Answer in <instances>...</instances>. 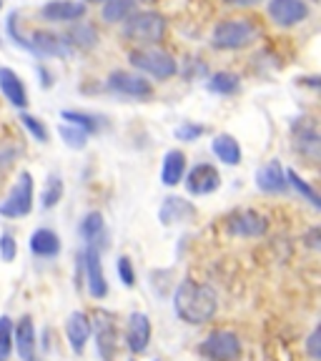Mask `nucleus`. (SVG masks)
I'll return each mask as SVG.
<instances>
[{
	"label": "nucleus",
	"instance_id": "obj_13",
	"mask_svg": "<svg viewBox=\"0 0 321 361\" xmlns=\"http://www.w3.org/2000/svg\"><path fill=\"white\" fill-rule=\"evenodd\" d=\"M183 180H186L188 193H193V196H209V193H214L216 188L221 186L219 171H216L211 164L193 166V169L183 176Z\"/></svg>",
	"mask_w": 321,
	"mask_h": 361
},
{
	"label": "nucleus",
	"instance_id": "obj_41",
	"mask_svg": "<svg viewBox=\"0 0 321 361\" xmlns=\"http://www.w3.org/2000/svg\"><path fill=\"white\" fill-rule=\"evenodd\" d=\"M83 3H90V6H103L106 0H83Z\"/></svg>",
	"mask_w": 321,
	"mask_h": 361
},
{
	"label": "nucleus",
	"instance_id": "obj_27",
	"mask_svg": "<svg viewBox=\"0 0 321 361\" xmlns=\"http://www.w3.org/2000/svg\"><path fill=\"white\" fill-rule=\"evenodd\" d=\"M135 13V0H106L101 6V18L106 23H123Z\"/></svg>",
	"mask_w": 321,
	"mask_h": 361
},
{
	"label": "nucleus",
	"instance_id": "obj_18",
	"mask_svg": "<svg viewBox=\"0 0 321 361\" xmlns=\"http://www.w3.org/2000/svg\"><path fill=\"white\" fill-rule=\"evenodd\" d=\"M193 216H196L193 203H188L186 198H178V196H169L161 203V211H158V219H161L164 226L186 224V221H193Z\"/></svg>",
	"mask_w": 321,
	"mask_h": 361
},
{
	"label": "nucleus",
	"instance_id": "obj_10",
	"mask_svg": "<svg viewBox=\"0 0 321 361\" xmlns=\"http://www.w3.org/2000/svg\"><path fill=\"white\" fill-rule=\"evenodd\" d=\"M269 18L281 28H293L309 18V6L306 0H269Z\"/></svg>",
	"mask_w": 321,
	"mask_h": 361
},
{
	"label": "nucleus",
	"instance_id": "obj_3",
	"mask_svg": "<svg viewBox=\"0 0 321 361\" xmlns=\"http://www.w3.org/2000/svg\"><path fill=\"white\" fill-rule=\"evenodd\" d=\"M128 61L135 71L148 73L158 80H169L178 73V63L171 56L169 51H161L156 45H141V48H133L128 53Z\"/></svg>",
	"mask_w": 321,
	"mask_h": 361
},
{
	"label": "nucleus",
	"instance_id": "obj_40",
	"mask_svg": "<svg viewBox=\"0 0 321 361\" xmlns=\"http://www.w3.org/2000/svg\"><path fill=\"white\" fill-rule=\"evenodd\" d=\"M229 6H236V8H248V6H256L261 0H226Z\"/></svg>",
	"mask_w": 321,
	"mask_h": 361
},
{
	"label": "nucleus",
	"instance_id": "obj_6",
	"mask_svg": "<svg viewBox=\"0 0 321 361\" xmlns=\"http://www.w3.org/2000/svg\"><path fill=\"white\" fill-rule=\"evenodd\" d=\"M108 90L116 93V96L123 98H135V101H148L153 98V85L143 78L141 73H133V71H113L106 80Z\"/></svg>",
	"mask_w": 321,
	"mask_h": 361
},
{
	"label": "nucleus",
	"instance_id": "obj_7",
	"mask_svg": "<svg viewBox=\"0 0 321 361\" xmlns=\"http://www.w3.org/2000/svg\"><path fill=\"white\" fill-rule=\"evenodd\" d=\"M198 351L211 361H238V356H241V341H238V336L234 331L219 329V331H211L206 336V341H203Z\"/></svg>",
	"mask_w": 321,
	"mask_h": 361
},
{
	"label": "nucleus",
	"instance_id": "obj_20",
	"mask_svg": "<svg viewBox=\"0 0 321 361\" xmlns=\"http://www.w3.org/2000/svg\"><path fill=\"white\" fill-rule=\"evenodd\" d=\"M256 186L264 193H281L286 183V169L279 161H269L264 169L256 171Z\"/></svg>",
	"mask_w": 321,
	"mask_h": 361
},
{
	"label": "nucleus",
	"instance_id": "obj_14",
	"mask_svg": "<svg viewBox=\"0 0 321 361\" xmlns=\"http://www.w3.org/2000/svg\"><path fill=\"white\" fill-rule=\"evenodd\" d=\"M85 16V3L78 0H51L40 8V18L48 23H75L83 20Z\"/></svg>",
	"mask_w": 321,
	"mask_h": 361
},
{
	"label": "nucleus",
	"instance_id": "obj_31",
	"mask_svg": "<svg viewBox=\"0 0 321 361\" xmlns=\"http://www.w3.org/2000/svg\"><path fill=\"white\" fill-rule=\"evenodd\" d=\"M286 183H289V186H293V188H296V191H299L301 196H304L306 201H309L311 206H314V209H319V206H321V198H319V193H316L314 188H311L309 183H306V180L301 178L299 173H296V171L286 169Z\"/></svg>",
	"mask_w": 321,
	"mask_h": 361
},
{
	"label": "nucleus",
	"instance_id": "obj_11",
	"mask_svg": "<svg viewBox=\"0 0 321 361\" xmlns=\"http://www.w3.org/2000/svg\"><path fill=\"white\" fill-rule=\"evenodd\" d=\"M78 256H80V264H83V269H85V279H88V293L93 296V299H106L108 281H106V274H103L101 251L85 246V251Z\"/></svg>",
	"mask_w": 321,
	"mask_h": 361
},
{
	"label": "nucleus",
	"instance_id": "obj_15",
	"mask_svg": "<svg viewBox=\"0 0 321 361\" xmlns=\"http://www.w3.org/2000/svg\"><path fill=\"white\" fill-rule=\"evenodd\" d=\"M13 346L20 361H38V344H35V324L30 316H23L13 329Z\"/></svg>",
	"mask_w": 321,
	"mask_h": 361
},
{
	"label": "nucleus",
	"instance_id": "obj_23",
	"mask_svg": "<svg viewBox=\"0 0 321 361\" xmlns=\"http://www.w3.org/2000/svg\"><path fill=\"white\" fill-rule=\"evenodd\" d=\"M186 176V156L178 148H171L164 156V164H161V183L164 186H178Z\"/></svg>",
	"mask_w": 321,
	"mask_h": 361
},
{
	"label": "nucleus",
	"instance_id": "obj_28",
	"mask_svg": "<svg viewBox=\"0 0 321 361\" xmlns=\"http://www.w3.org/2000/svg\"><path fill=\"white\" fill-rule=\"evenodd\" d=\"M209 90L216 96H234L238 88H241V78L231 71H219V73L209 75Z\"/></svg>",
	"mask_w": 321,
	"mask_h": 361
},
{
	"label": "nucleus",
	"instance_id": "obj_8",
	"mask_svg": "<svg viewBox=\"0 0 321 361\" xmlns=\"http://www.w3.org/2000/svg\"><path fill=\"white\" fill-rule=\"evenodd\" d=\"M96 344L103 361H116L119 351V324L111 311H98L96 314Z\"/></svg>",
	"mask_w": 321,
	"mask_h": 361
},
{
	"label": "nucleus",
	"instance_id": "obj_36",
	"mask_svg": "<svg viewBox=\"0 0 321 361\" xmlns=\"http://www.w3.org/2000/svg\"><path fill=\"white\" fill-rule=\"evenodd\" d=\"M116 271H119L121 281H123L126 288H131L135 283V271H133V264H131L128 256H121L119 264H116Z\"/></svg>",
	"mask_w": 321,
	"mask_h": 361
},
{
	"label": "nucleus",
	"instance_id": "obj_26",
	"mask_svg": "<svg viewBox=\"0 0 321 361\" xmlns=\"http://www.w3.org/2000/svg\"><path fill=\"white\" fill-rule=\"evenodd\" d=\"M293 133H296V146L301 148V153L316 158V151H319V133H316V126L311 123L309 118L301 121V126H293Z\"/></svg>",
	"mask_w": 321,
	"mask_h": 361
},
{
	"label": "nucleus",
	"instance_id": "obj_19",
	"mask_svg": "<svg viewBox=\"0 0 321 361\" xmlns=\"http://www.w3.org/2000/svg\"><path fill=\"white\" fill-rule=\"evenodd\" d=\"M90 322L88 316L80 314V311H73V314L68 316L66 322V336H68V344L73 349V354H83L85 351V344H88L90 338Z\"/></svg>",
	"mask_w": 321,
	"mask_h": 361
},
{
	"label": "nucleus",
	"instance_id": "obj_38",
	"mask_svg": "<svg viewBox=\"0 0 321 361\" xmlns=\"http://www.w3.org/2000/svg\"><path fill=\"white\" fill-rule=\"evenodd\" d=\"M319 338H321V329L316 326L314 331H311L309 341H306V349H309V356H311L314 361H319V359H321V349H319L321 341H319Z\"/></svg>",
	"mask_w": 321,
	"mask_h": 361
},
{
	"label": "nucleus",
	"instance_id": "obj_22",
	"mask_svg": "<svg viewBox=\"0 0 321 361\" xmlns=\"http://www.w3.org/2000/svg\"><path fill=\"white\" fill-rule=\"evenodd\" d=\"M63 38H66V43L71 45V48H75V51H90V48H96V43H98V30H96V25H90L88 20H75Z\"/></svg>",
	"mask_w": 321,
	"mask_h": 361
},
{
	"label": "nucleus",
	"instance_id": "obj_5",
	"mask_svg": "<svg viewBox=\"0 0 321 361\" xmlns=\"http://www.w3.org/2000/svg\"><path fill=\"white\" fill-rule=\"evenodd\" d=\"M30 211H33V176L28 171H23L16 183H13L6 201L0 203V216L20 219V216H28Z\"/></svg>",
	"mask_w": 321,
	"mask_h": 361
},
{
	"label": "nucleus",
	"instance_id": "obj_21",
	"mask_svg": "<svg viewBox=\"0 0 321 361\" xmlns=\"http://www.w3.org/2000/svg\"><path fill=\"white\" fill-rule=\"evenodd\" d=\"M80 236H83L85 246L98 248L101 251L106 246V221H103L101 211H90L85 219L80 221Z\"/></svg>",
	"mask_w": 321,
	"mask_h": 361
},
{
	"label": "nucleus",
	"instance_id": "obj_24",
	"mask_svg": "<svg viewBox=\"0 0 321 361\" xmlns=\"http://www.w3.org/2000/svg\"><path fill=\"white\" fill-rule=\"evenodd\" d=\"M30 251L40 259H53V256L61 254V238L51 228H38L30 236Z\"/></svg>",
	"mask_w": 321,
	"mask_h": 361
},
{
	"label": "nucleus",
	"instance_id": "obj_37",
	"mask_svg": "<svg viewBox=\"0 0 321 361\" xmlns=\"http://www.w3.org/2000/svg\"><path fill=\"white\" fill-rule=\"evenodd\" d=\"M16 251H18L16 238H13L11 233H3V236H0V259L13 261V259H16Z\"/></svg>",
	"mask_w": 321,
	"mask_h": 361
},
{
	"label": "nucleus",
	"instance_id": "obj_12",
	"mask_svg": "<svg viewBox=\"0 0 321 361\" xmlns=\"http://www.w3.org/2000/svg\"><path fill=\"white\" fill-rule=\"evenodd\" d=\"M226 228L231 236H243V238H256L264 236L269 228L266 216L256 214V211H236L234 216L226 219Z\"/></svg>",
	"mask_w": 321,
	"mask_h": 361
},
{
	"label": "nucleus",
	"instance_id": "obj_4",
	"mask_svg": "<svg viewBox=\"0 0 321 361\" xmlns=\"http://www.w3.org/2000/svg\"><path fill=\"white\" fill-rule=\"evenodd\" d=\"M166 33V18L156 11H135L128 20H123V38L141 45H156Z\"/></svg>",
	"mask_w": 321,
	"mask_h": 361
},
{
	"label": "nucleus",
	"instance_id": "obj_9",
	"mask_svg": "<svg viewBox=\"0 0 321 361\" xmlns=\"http://www.w3.org/2000/svg\"><path fill=\"white\" fill-rule=\"evenodd\" d=\"M25 51L43 58H68L73 53V48L66 43L63 35L51 33V30H35L30 40H25Z\"/></svg>",
	"mask_w": 321,
	"mask_h": 361
},
{
	"label": "nucleus",
	"instance_id": "obj_32",
	"mask_svg": "<svg viewBox=\"0 0 321 361\" xmlns=\"http://www.w3.org/2000/svg\"><path fill=\"white\" fill-rule=\"evenodd\" d=\"M58 133H61L63 143H66L68 148H75V151L85 148V143H88V133H85V130H80V128H75V126H71V123L58 126Z\"/></svg>",
	"mask_w": 321,
	"mask_h": 361
},
{
	"label": "nucleus",
	"instance_id": "obj_34",
	"mask_svg": "<svg viewBox=\"0 0 321 361\" xmlns=\"http://www.w3.org/2000/svg\"><path fill=\"white\" fill-rule=\"evenodd\" d=\"M20 123L30 130V135H33L35 141H40V143H48V128H45V126L40 123L38 118H33V116H30V113H25V111L20 113Z\"/></svg>",
	"mask_w": 321,
	"mask_h": 361
},
{
	"label": "nucleus",
	"instance_id": "obj_16",
	"mask_svg": "<svg viewBox=\"0 0 321 361\" xmlns=\"http://www.w3.org/2000/svg\"><path fill=\"white\" fill-rule=\"evenodd\" d=\"M126 341H128L131 354H143L151 341V322L141 311H133L128 316V329H126Z\"/></svg>",
	"mask_w": 321,
	"mask_h": 361
},
{
	"label": "nucleus",
	"instance_id": "obj_29",
	"mask_svg": "<svg viewBox=\"0 0 321 361\" xmlns=\"http://www.w3.org/2000/svg\"><path fill=\"white\" fill-rule=\"evenodd\" d=\"M61 118L66 121V123L75 126V128L85 130V133H96L98 128H101V123H98L96 116H90V113H80V111H63Z\"/></svg>",
	"mask_w": 321,
	"mask_h": 361
},
{
	"label": "nucleus",
	"instance_id": "obj_25",
	"mask_svg": "<svg viewBox=\"0 0 321 361\" xmlns=\"http://www.w3.org/2000/svg\"><path fill=\"white\" fill-rule=\"evenodd\" d=\"M211 151H214V156L226 166H238V164H241V146H238L236 138H234V135H229V133L216 135L214 143H211Z\"/></svg>",
	"mask_w": 321,
	"mask_h": 361
},
{
	"label": "nucleus",
	"instance_id": "obj_35",
	"mask_svg": "<svg viewBox=\"0 0 321 361\" xmlns=\"http://www.w3.org/2000/svg\"><path fill=\"white\" fill-rule=\"evenodd\" d=\"M203 133H206V128L198 123H191V121H186V123H181L178 128H176V138H178V141H186V143L196 141L198 135H203Z\"/></svg>",
	"mask_w": 321,
	"mask_h": 361
},
{
	"label": "nucleus",
	"instance_id": "obj_33",
	"mask_svg": "<svg viewBox=\"0 0 321 361\" xmlns=\"http://www.w3.org/2000/svg\"><path fill=\"white\" fill-rule=\"evenodd\" d=\"M13 354V322L0 316V361H8Z\"/></svg>",
	"mask_w": 321,
	"mask_h": 361
},
{
	"label": "nucleus",
	"instance_id": "obj_17",
	"mask_svg": "<svg viewBox=\"0 0 321 361\" xmlns=\"http://www.w3.org/2000/svg\"><path fill=\"white\" fill-rule=\"evenodd\" d=\"M0 93L6 96V101L18 111L28 108V90L23 85L20 75L13 68H0Z\"/></svg>",
	"mask_w": 321,
	"mask_h": 361
},
{
	"label": "nucleus",
	"instance_id": "obj_30",
	"mask_svg": "<svg viewBox=\"0 0 321 361\" xmlns=\"http://www.w3.org/2000/svg\"><path fill=\"white\" fill-rule=\"evenodd\" d=\"M61 198H63V178L58 173H51L48 180H45L43 193H40V203H43V209H53V206H58Z\"/></svg>",
	"mask_w": 321,
	"mask_h": 361
},
{
	"label": "nucleus",
	"instance_id": "obj_2",
	"mask_svg": "<svg viewBox=\"0 0 321 361\" xmlns=\"http://www.w3.org/2000/svg\"><path fill=\"white\" fill-rule=\"evenodd\" d=\"M259 38V28L251 18H229L216 23L211 33V45L216 51H241Z\"/></svg>",
	"mask_w": 321,
	"mask_h": 361
},
{
	"label": "nucleus",
	"instance_id": "obj_39",
	"mask_svg": "<svg viewBox=\"0 0 321 361\" xmlns=\"http://www.w3.org/2000/svg\"><path fill=\"white\" fill-rule=\"evenodd\" d=\"M319 233H321V228L314 226V228L309 231V236H306V243H309L311 248H319Z\"/></svg>",
	"mask_w": 321,
	"mask_h": 361
},
{
	"label": "nucleus",
	"instance_id": "obj_42",
	"mask_svg": "<svg viewBox=\"0 0 321 361\" xmlns=\"http://www.w3.org/2000/svg\"><path fill=\"white\" fill-rule=\"evenodd\" d=\"M0 8H3V0H0Z\"/></svg>",
	"mask_w": 321,
	"mask_h": 361
},
{
	"label": "nucleus",
	"instance_id": "obj_1",
	"mask_svg": "<svg viewBox=\"0 0 321 361\" xmlns=\"http://www.w3.org/2000/svg\"><path fill=\"white\" fill-rule=\"evenodd\" d=\"M174 309L181 322L201 326L211 322V316L219 309V293L209 283H201L196 279H183L174 293Z\"/></svg>",
	"mask_w": 321,
	"mask_h": 361
}]
</instances>
